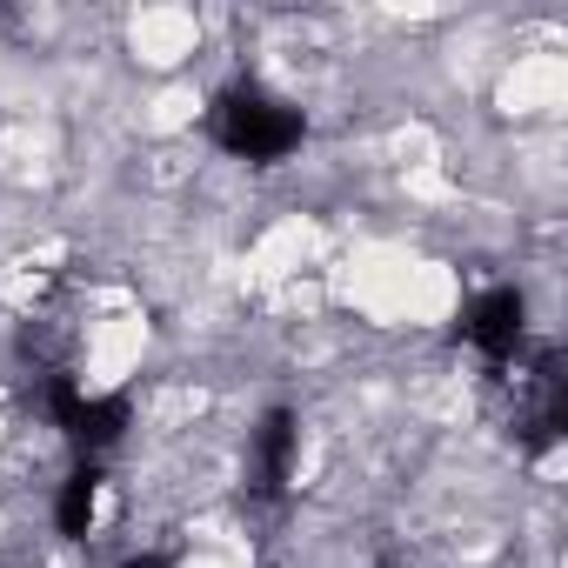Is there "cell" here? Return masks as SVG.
<instances>
[{"label": "cell", "instance_id": "6da1fadb", "mask_svg": "<svg viewBox=\"0 0 568 568\" xmlns=\"http://www.w3.org/2000/svg\"><path fill=\"white\" fill-rule=\"evenodd\" d=\"M207 134L227 161H247V168H274L288 161L302 141H308V121H302V101L281 94L267 81H234L214 94L207 108Z\"/></svg>", "mask_w": 568, "mask_h": 568}]
</instances>
